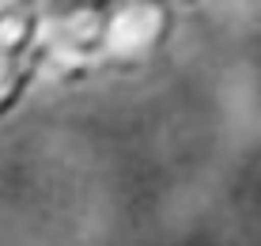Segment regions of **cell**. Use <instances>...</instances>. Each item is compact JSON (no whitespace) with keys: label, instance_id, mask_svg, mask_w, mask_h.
Wrapping results in <instances>:
<instances>
[{"label":"cell","instance_id":"1","mask_svg":"<svg viewBox=\"0 0 261 246\" xmlns=\"http://www.w3.org/2000/svg\"><path fill=\"white\" fill-rule=\"evenodd\" d=\"M155 31V12H144V8H133V12H125L118 23H114V34L110 42H118L121 50H137V45L148 38V34Z\"/></svg>","mask_w":261,"mask_h":246}]
</instances>
